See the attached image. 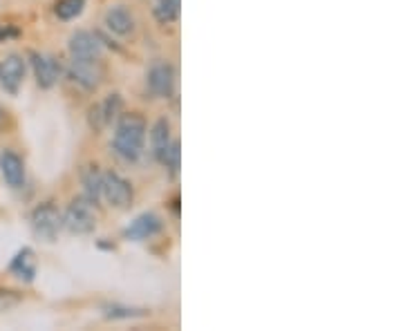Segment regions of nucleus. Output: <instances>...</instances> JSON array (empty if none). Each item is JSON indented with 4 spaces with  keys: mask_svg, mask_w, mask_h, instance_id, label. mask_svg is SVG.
<instances>
[{
    "mask_svg": "<svg viewBox=\"0 0 403 331\" xmlns=\"http://www.w3.org/2000/svg\"><path fill=\"white\" fill-rule=\"evenodd\" d=\"M146 88L150 96L170 99L175 92V67L168 61H155L146 74Z\"/></svg>",
    "mask_w": 403,
    "mask_h": 331,
    "instance_id": "423d86ee",
    "label": "nucleus"
},
{
    "mask_svg": "<svg viewBox=\"0 0 403 331\" xmlns=\"http://www.w3.org/2000/svg\"><path fill=\"white\" fill-rule=\"evenodd\" d=\"M180 164H182V150H180V141H177V139H172L170 148L166 150L164 159H162V166H166V168H168L170 177H177V172H180Z\"/></svg>",
    "mask_w": 403,
    "mask_h": 331,
    "instance_id": "aec40b11",
    "label": "nucleus"
},
{
    "mask_svg": "<svg viewBox=\"0 0 403 331\" xmlns=\"http://www.w3.org/2000/svg\"><path fill=\"white\" fill-rule=\"evenodd\" d=\"M21 36V30L13 25H0V43H7V40H13Z\"/></svg>",
    "mask_w": 403,
    "mask_h": 331,
    "instance_id": "4be33fe9",
    "label": "nucleus"
},
{
    "mask_svg": "<svg viewBox=\"0 0 403 331\" xmlns=\"http://www.w3.org/2000/svg\"><path fill=\"white\" fill-rule=\"evenodd\" d=\"M67 74L85 92H96L106 79V65L101 59H72Z\"/></svg>",
    "mask_w": 403,
    "mask_h": 331,
    "instance_id": "20e7f679",
    "label": "nucleus"
},
{
    "mask_svg": "<svg viewBox=\"0 0 403 331\" xmlns=\"http://www.w3.org/2000/svg\"><path fill=\"white\" fill-rule=\"evenodd\" d=\"M148 123L139 112L119 114L117 128L112 137V150L126 164H135L141 159L143 148H146Z\"/></svg>",
    "mask_w": 403,
    "mask_h": 331,
    "instance_id": "f257e3e1",
    "label": "nucleus"
},
{
    "mask_svg": "<svg viewBox=\"0 0 403 331\" xmlns=\"http://www.w3.org/2000/svg\"><path fill=\"white\" fill-rule=\"evenodd\" d=\"M25 81V61L18 54H9L0 61V85L9 94H18Z\"/></svg>",
    "mask_w": 403,
    "mask_h": 331,
    "instance_id": "9d476101",
    "label": "nucleus"
},
{
    "mask_svg": "<svg viewBox=\"0 0 403 331\" xmlns=\"http://www.w3.org/2000/svg\"><path fill=\"white\" fill-rule=\"evenodd\" d=\"M148 311L146 309H135V307H126V305H106L104 315L110 320H131V318H143Z\"/></svg>",
    "mask_w": 403,
    "mask_h": 331,
    "instance_id": "6ab92c4d",
    "label": "nucleus"
},
{
    "mask_svg": "<svg viewBox=\"0 0 403 331\" xmlns=\"http://www.w3.org/2000/svg\"><path fill=\"white\" fill-rule=\"evenodd\" d=\"M180 7H182V0H157V5L153 9L155 21L164 27L172 25L180 18Z\"/></svg>",
    "mask_w": 403,
    "mask_h": 331,
    "instance_id": "dca6fc26",
    "label": "nucleus"
},
{
    "mask_svg": "<svg viewBox=\"0 0 403 331\" xmlns=\"http://www.w3.org/2000/svg\"><path fill=\"white\" fill-rule=\"evenodd\" d=\"M23 302V296L18 291L11 289H0V313H7L11 309H16Z\"/></svg>",
    "mask_w": 403,
    "mask_h": 331,
    "instance_id": "412c9836",
    "label": "nucleus"
},
{
    "mask_svg": "<svg viewBox=\"0 0 403 331\" xmlns=\"http://www.w3.org/2000/svg\"><path fill=\"white\" fill-rule=\"evenodd\" d=\"M70 59H101L104 56V45L101 38L92 32H74L67 43Z\"/></svg>",
    "mask_w": 403,
    "mask_h": 331,
    "instance_id": "1a4fd4ad",
    "label": "nucleus"
},
{
    "mask_svg": "<svg viewBox=\"0 0 403 331\" xmlns=\"http://www.w3.org/2000/svg\"><path fill=\"white\" fill-rule=\"evenodd\" d=\"M101 197H104L112 208L126 211L133 206L135 191L133 184L123 179L119 172H104V186H101Z\"/></svg>",
    "mask_w": 403,
    "mask_h": 331,
    "instance_id": "39448f33",
    "label": "nucleus"
},
{
    "mask_svg": "<svg viewBox=\"0 0 403 331\" xmlns=\"http://www.w3.org/2000/svg\"><path fill=\"white\" fill-rule=\"evenodd\" d=\"M108 32H112L114 36H131L135 32V16L133 11L123 7V5H114L106 11L104 18Z\"/></svg>",
    "mask_w": 403,
    "mask_h": 331,
    "instance_id": "f8f14e48",
    "label": "nucleus"
},
{
    "mask_svg": "<svg viewBox=\"0 0 403 331\" xmlns=\"http://www.w3.org/2000/svg\"><path fill=\"white\" fill-rule=\"evenodd\" d=\"M85 9V0H56L54 16L59 21H74Z\"/></svg>",
    "mask_w": 403,
    "mask_h": 331,
    "instance_id": "f3484780",
    "label": "nucleus"
},
{
    "mask_svg": "<svg viewBox=\"0 0 403 331\" xmlns=\"http://www.w3.org/2000/svg\"><path fill=\"white\" fill-rule=\"evenodd\" d=\"M32 231L43 242H56L59 233L63 231V215L52 201H43L32 211Z\"/></svg>",
    "mask_w": 403,
    "mask_h": 331,
    "instance_id": "7ed1b4c3",
    "label": "nucleus"
},
{
    "mask_svg": "<svg viewBox=\"0 0 403 331\" xmlns=\"http://www.w3.org/2000/svg\"><path fill=\"white\" fill-rule=\"evenodd\" d=\"M172 143V135H170V121L168 119H157L153 130H150V150H153V157L157 162L162 164L166 150L170 148Z\"/></svg>",
    "mask_w": 403,
    "mask_h": 331,
    "instance_id": "4468645a",
    "label": "nucleus"
},
{
    "mask_svg": "<svg viewBox=\"0 0 403 331\" xmlns=\"http://www.w3.org/2000/svg\"><path fill=\"white\" fill-rule=\"evenodd\" d=\"M30 61H32V67H34V77H36L38 88L50 90V88H54L56 83H59V79L63 74V67H61L59 61L54 59V56L32 52Z\"/></svg>",
    "mask_w": 403,
    "mask_h": 331,
    "instance_id": "0eeeda50",
    "label": "nucleus"
},
{
    "mask_svg": "<svg viewBox=\"0 0 403 331\" xmlns=\"http://www.w3.org/2000/svg\"><path fill=\"white\" fill-rule=\"evenodd\" d=\"M94 206L96 204H92L88 197L72 199L65 215H63V228H67L72 235H90V233H94L96 222H99Z\"/></svg>",
    "mask_w": 403,
    "mask_h": 331,
    "instance_id": "f03ea898",
    "label": "nucleus"
},
{
    "mask_svg": "<svg viewBox=\"0 0 403 331\" xmlns=\"http://www.w3.org/2000/svg\"><path fill=\"white\" fill-rule=\"evenodd\" d=\"M0 172H3V179L7 181L9 189L18 191L27 181V172H25V162L23 157H18L13 150H3L0 152Z\"/></svg>",
    "mask_w": 403,
    "mask_h": 331,
    "instance_id": "9b49d317",
    "label": "nucleus"
},
{
    "mask_svg": "<svg viewBox=\"0 0 403 331\" xmlns=\"http://www.w3.org/2000/svg\"><path fill=\"white\" fill-rule=\"evenodd\" d=\"M99 110H101V114H104V121H106V125L114 123V121L119 119L121 110H123V99H121V94L114 92V94L106 96V99L99 103Z\"/></svg>",
    "mask_w": 403,
    "mask_h": 331,
    "instance_id": "a211bd4d",
    "label": "nucleus"
},
{
    "mask_svg": "<svg viewBox=\"0 0 403 331\" xmlns=\"http://www.w3.org/2000/svg\"><path fill=\"white\" fill-rule=\"evenodd\" d=\"M9 273H11V276H16L18 280H23V282H34V278H36V257H34V251L30 247H23L16 255H13V260L9 262Z\"/></svg>",
    "mask_w": 403,
    "mask_h": 331,
    "instance_id": "ddd939ff",
    "label": "nucleus"
},
{
    "mask_svg": "<svg viewBox=\"0 0 403 331\" xmlns=\"http://www.w3.org/2000/svg\"><path fill=\"white\" fill-rule=\"evenodd\" d=\"M164 228V222L157 213H141L131 222V226H126L123 237L131 242H146L153 240L155 235H160Z\"/></svg>",
    "mask_w": 403,
    "mask_h": 331,
    "instance_id": "6e6552de",
    "label": "nucleus"
},
{
    "mask_svg": "<svg viewBox=\"0 0 403 331\" xmlns=\"http://www.w3.org/2000/svg\"><path fill=\"white\" fill-rule=\"evenodd\" d=\"M81 184H83L85 197H88L92 204H99L101 186H104V172L99 170V166H85L81 172Z\"/></svg>",
    "mask_w": 403,
    "mask_h": 331,
    "instance_id": "2eb2a0df",
    "label": "nucleus"
}]
</instances>
